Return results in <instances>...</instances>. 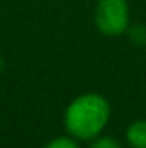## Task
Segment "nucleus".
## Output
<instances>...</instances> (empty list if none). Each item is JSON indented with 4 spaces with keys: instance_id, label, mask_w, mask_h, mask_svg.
<instances>
[{
    "instance_id": "f257e3e1",
    "label": "nucleus",
    "mask_w": 146,
    "mask_h": 148,
    "mask_svg": "<svg viewBox=\"0 0 146 148\" xmlns=\"http://www.w3.org/2000/svg\"><path fill=\"white\" fill-rule=\"evenodd\" d=\"M112 115L108 100L100 93H83L64 110V127L77 141H89L102 134Z\"/></svg>"
},
{
    "instance_id": "f03ea898",
    "label": "nucleus",
    "mask_w": 146,
    "mask_h": 148,
    "mask_svg": "<svg viewBox=\"0 0 146 148\" xmlns=\"http://www.w3.org/2000/svg\"><path fill=\"white\" fill-rule=\"evenodd\" d=\"M95 26L108 38L127 33L131 26V9L127 0H98L95 7Z\"/></svg>"
},
{
    "instance_id": "7ed1b4c3",
    "label": "nucleus",
    "mask_w": 146,
    "mask_h": 148,
    "mask_svg": "<svg viewBox=\"0 0 146 148\" xmlns=\"http://www.w3.org/2000/svg\"><path fill=\"white\" fill-rule=\"evenodd\" d=\"M126 141L131 148H146V119L132 121L127 126Z\"/></svg>"
},
{
    "instance_id": "20e7f679",
    "label": "nucleus",
    "mask_w": 146,
    "mask_h": 148,
    "mask_svg": "<svg viewBox=\"0 0 146 148\" xmlns=\"http://www.w3.org/2000/svg\"><path fill=\"white\" fill-rule=\"evenodd\" d=\"M89 148H122L120 141L110 134H98L93 140H89Z\"/></svg>"
},
{
    "instance_id": "39448f33",
    "label": "nucleus",
    "mask_w": 146,
    "mask_h": 148,
    "mask_svg": "<svg viewBox=\"0 0 146 148\" xmlns=\"http://www.w3.org/2000/svg\"><path fill=\"white\" fill-rule=\"evenodd\" d=\"M43 148H81V145L77 143V140L72 136H55L50 141L45 143Z\"/></svg>"
},
{
    "instance_id": "423d86ee",
    "label": "nucleus",
    "mask_w": 146,
    "mask_h": 148,
    "mask_svg": "<svg viewBox=\"0 0 146 148\" xmlns=\"http://www.w3.org/2000/svg\"><path fill=\"white\" fill-rule=\"evenodd\" d=\"M129 38L132 43H136L138 47H146V26L145 24H136V26H129Z\"/></svg>"
}]
</instances>
